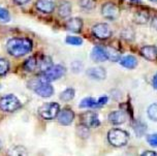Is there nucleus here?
I'll return each mask as SVG.
<instances>
[{
    "label": "nucleus",
    "mask_w": 157,
    "mask_h": 156,
    "mask_svg": "<svg viewBox=\"0 0 157 156\" xmlns=\"http://www.w3.org/2000/svg\"><path fill=\"white\" fill-rule=\"evenodd\" d=\"M32 41L29 38L24 37H15L10 38L6 44V50L13 57L25 56L32 50Z\"/></svg>",
    "instance_id": "1"
},
{
    "label": "nucleus",
    "mask_w": 157,
    "mask_h": 156,
    "mask_svg": "<svg viewBox=\"0 0 157 156\" xmlns=\"http://www.w3.org/2000/svg\"><path fill=\"white\" fill-rule=\"evenodd\" d=\"M30 88L33 89L35 91V93L37 95L41 97H50L54 94V88L51 84H49V82H47L46 80H44L41 77L34 79L33 81L29 83Z\"/></svg>",
    "instance_id": "2"
},
{
    "label": "nucleus",
    "mask_w": 157,
    "mask_h": 156,
    "mask_svg": "<svg viewBox=\"0 0 157 156\" xmlns=\"http://www.w3.org/2000/svg\"><path fill=\"white\" fill-rule=\"evenodd\" d=\"M108 140L112 146L123 147L128 143L129 135L125 130H122L120 128H113L108 133Z\"/></svg>",
    "instance_id": "3"
},
{
    "label": "nucleus",
    "mask_w": 157,
    "mask_h": 156,
    "mask_svg": "<svg viewBox=\"0 0 157 156\" xmlns=\"http://www.w3.org/2000/svg\"><path fill=\"white\" fill-rule=\"evenodd\" d=\"M60 112V105L57 102H47L38 108V114L46 120H53Z\"/></svg>",
    "instance_id": "4"
},
{
    "label": "nucleus",
    "mask_w": 157,
    "mask_h": 156,
    "mask_svg": "<svg viewBox=\"0 0 157 156\" xmlns=\"http://www.w3.org/2000/svg\"><path fill=\"white\" fill-rule=\"evenodd\" d=\"M21 108V101L13 94H8L0 99V108L3 112L12 113Z\"/></svg>",
    "instance_id": "5"
},
{
    "label": "nucleus",
    "mask_w": 157,
    "mask_h": 156,
    "mask_svg": "<svg viewBox=\"0 0 157 156\" xmlns=\"http://www.w3.org/2000/svg\"><path fill=\"white\" fill-rule=\"evenodd\" d=\"M66 72V68L64 67L61 64H58V65H53L51 67H49L46 69L44 71H43L41 74V78L44 80H46L47 82H52V81H56L60 78H62Z\"/></svg>",
    "instance_id": "6"
},
{
    "label": "nucleus",
    "mask_w": 157,
    "mask_h": 156,
    "mask_svg": "<svg viewBox=\"0 0 157 156\" xmlns=\"http://www.w3.org/2000/svg\"><path fill=\"white\" fill-rule=\"evenodd\" d=\"M101 15L109 21H115L120 17V8L112 2H106L101 7Z\"/></svg>",
    "instance_id": "7"
},
{
    "label": "nucleus",
    "mask_w": 157,
    "mask_h": 156,
    "mask_svg": "<svg viewBox=\"0 0 157 156\" xmlns=\"http://www.w3.org/2000/svg\"><path fill=\"white\" fill-rule=\"evenodd\" d=\"M112 28L106 23H97L92 27V34L98 40H108L112 36Z\"/></svg>",
    "instance_id": "8"
},
{
    "label": "nucleus",
    "mask_w": 157,
    "mask_h": 156,
    "mask_svg": "<svg viewBox=\"0 0 157 156\" xmlns=\"http://www.w3.org/2000/svg\"><path fill=\"white\" fill-rule=\"evenodd\" d=\"M81 121L83 125H85L88 128H96L100 125V120L98 119V116L94 112H85L81 116Z\"/></svg>",
    "instance_id": "9"
},
{
    "label": "nucleus",
    "mask_w": 157,
    "mask_h": 156,
    "mask_svg": "<svg viewBox=\"0 0 157 156\" xmlns=\"http://www.w3.org/2000/svg\"><path fill=\"white\" fill-rule=\"evenodd\" d=\"M86 74L92 80L101 81L105 79L106 71L102 66H95V67H91V68L87 69Z\"/></svg>",
    "instance_id": "10"
},
{
    "label": "nucleus",
    "mask_w": 157,
    "mask_h": 156,
    "mask_svg": "<svg viewBox=\"0 0 157 156\" xmlns=\"http://www.w3.org/2000/svg\"><path fill=\"white\" fill-rule=\"evenodd\" d=\"M58 122L62 125H69L75 119V112L71 108H63L58 114Z\"/></svg>",
    "instance_id": "11"
},
{
    "label": "nucleus",
    "mask_w": 157,
    "mask_h": 156,
    "mask_svg": "<svg viewBox=\"0 0 157 156\" xmlns=\"http://www.w3.org/2000/svg\"><path fill=\"white\" fill-rule=\"evenodd\" d=\"M90 57L94 62H97V63L105 62V61L108 60L105 49L103 48V47H100V46H95L94 48L92 49Z\"/></svg>",
    "instance_id": "12"
},
{
    "label": "nucleus",
    "mask_w": 157,
    "mask_h": 156,
    "mask_svg": "<svg viewBox=\"0 0 157 156\" xmlns=\"http://www.w3.org/2000/svg\"><path fill=\"white\" fill-rule=\"evenodd\" d=\"M109 120L114 125H121L127 121V114L124 111H114L109 115Z\"/></svg>",
    "instance_id": "13"
},
{
    "label": "nucleus",
    "mask_w": 157,
    "mask_h": 156,
    "mask_svg": "<svg viewBox=\"0 0 157 156\" xmlns=\"http://www.w3.org/2000/svg\"><path fill=\"white\" fill-rule=\"evenodd\" d=\"M56 6L55 0H37L36 8L44 13H51L54 12Z\"/></svg>",
    "instance_id": "14"
},
{
    "label": "nucleus",
    "mask_w": 157,
    "mask_h": 156,
    "mask_svg": "<svg viewBox=\"0 0 157 156\" xmlns=\"http://www.w3.org/2000/svg\"><path fill=\"white\" fill-rule=\"evenodd\" d=\"M142 57H144L148 61L157 60V47L155 46H144L140 51Z\"/></svg>",
    "instance_id": "15"
},
{
    "label": "nucleus",
    "mask_w": 157,
    "mask_h": 156,
    "mask_svg": "<svg viewBox=\"0 0 157 156\" xmlns=\"http://www.w3.org/2000/svg\"><path fill=\"white\" fill-rule=\"evenodd\" d=\"M83 26H84L83 20L80 18L69 19V20L66 22V25H65L67 30H69V31H71V32H75V33L81 32V30L83 29Z\"/></svg>",
    "instance_id": "16"
},
{
    "label": "nucleus",
    "mask_w": 157,
    "mask_h": 156,
    "mask_svg": "<svg viewBox=\"0 0 157 156\" xmlns=\"http://www.w3.org/2000/svg\"><path fill=\"white\" fill-rule=\"evenodd\" d=\"M120 64L123 67L127 68V69H133L136 68L139 64V61H137L136 56H132V55H126L124 57H121L120 59Z\"/></svg>",
    "instance_id": "17"
},
{
    "label": "nucleus",
    "mask_w": 157,
    "mask_h": 156,
    "mask_svg": "<svg viewBox=\"0 0 157 156\" xmlns=\"http://www.w3.org/2000/svg\"><path fill=\"white\" fill-rule=\"evenodd\" d=\"M71 13V4L68 1H62L58 6V15L61 18H68Z\"/></svg>",
    "instance_id": "18"
},
{
    "label": "nucleus",
    "mask_w": 157,
    "mask_h": 156,
    "mask_svg": "<svg viewBox=\"0 0 157 156\" xmlns=\"http://www.w3.org/2000/svg\"><path fill=\"white\" fill-rule=\"evenodd\" d=\"M149 19H150V15H149V13L146 12V10L136 12L133 16V21L139 25L147 24L148 22H149Z\"/></svg>",
    "instance_id": "19"
},
{
    "label": "nucleus",
    "mask_w": 157,
    "mask_h": 156,
    "mask_svg": "<svg viewBox=\"0 0 157 156\" xmlns=\"http://www.w3.org/2000/svg\"><path fill=\"white\" fill-rule=\"evenodd\" d=\"M105 49L106 56H108V60L113 61V62L120 61V59H121V54H120L116 49L112 48V47H106Z\"/></svg>",
    "instance_id": "20"
},
{
    "label": "nucleus",
    "mask_w": 157,
    "mask_h": 156,
    "mask_svg": "<svg viewBox=\"0 0 157 156\" xmlns=\"http://www.w3.org/2000/svg\"><path fill=\"white\" fill-rule=\"evenodd\" d=\"M80 108H99L98 105V102H97V99L93 98V97H86L81 100L80 102Z\"/></svg>",
    "instance_id": "21"
},
{
    "label": "nucleus",
    "mask_w": 157,
    "mask_h": 156,
    "mask_svg": "<svg viewBox=\"0 0 157 156\" xmlns=\"http://www.w3.org/2000/svg\"><path fill=\"white\" fill-rule=\"evenodd\" d=\"M8 156H28V153L25 147L15 146L8 151Z\"/></svg>",
    "instance_id": "22"
},
{
    "label": "nucleus",
    "mask_w": 157,
    "mask_h": 156,
    "mask_svg": "<svg viewBox=\"0 0 157 156\" xmlns=\"http://www.w3.org/2000/svg\"><path fill=\"white\" fill-rule=\"evenodd\" d=\"M75 95V91L72 88H67L60 94V99L62 101H71L74 99V97Z\"/></svg>",
    "instance_id": "23"
},
{
    "label": "nucleus",
    "mask_w": 157,
    "mask_h": 156,
    "mask_svg": "<svg viewBox=\"0 0 157 156\" xmlns=\"http://www.w3.org/2000/svg\"><path fill=\"white\" fill-rule=\"evenodd\" d=\"M37 60H36L35 57H30L24 62V68L27 71H33L37 67Z\"/></svg>",
    "instance_id": "24"
},
{
    "label": "nucleus",
    "mask_w": 157,
    "mask_h": 156,
    "mask_svg": "<svg viewBox=\"0 0 157 156\" xmlns=\"http://www.w3.org/2000/svg\"><path fill=\"white\" fill-rule=\"evenodd\" d=\"M78 4L85 10H92L96 7V1L95 0H80Z\"/></svg>",
    "instance_id": "25"
},
{
    "label": "nucleus",
    "mask_w": 157,
    "mask_h": 156,
    "mask_svg": "<svg viewBox=\"0 0 157 156\" xmlns=\"http://www.w3.org/2000/svg\"><path fill=\"white\" fill-rule=\"evenodd\" d=\"M147 115L150 120L157 122V102L149 105V108L147 110Z\"/></svg>",
    "instance_id": "26"
},
{
    "label": "nucleus",
    "mask_w": 157,
    "mask_h": 156,
    "mask_svg": "<svg viewBox=\"0 0 157 156\" xmlns=\"http://www.w3.org/2000/svg\"><path fill=\"white\" fill-rule=\"evenodd\" d=\"M65 43L68 44H71V46H81V44H83L84 40L82 37H80V36L69 35L65 38Z\"/></svg>",
    "instance_id": "27"
},
{
    "label": "nucleus",
    "mask_w": 157,
    "mask_h": 156,
    "mask_svg": "<svg viewBox=\"0 0 157 156\" xmlns=\"http://www.w3.org/2000/svg\"><path fill=\"white\" fill-rule=\"evenodd\" d=\"M37 63H38L37 66H39V68L41 69V71H44L46 69L51 67V66L53 65L51 58H49V57H43V59L39 61V62L37 61Z\"/></svg>",
    "instance_id": "28"
},
{
    "label": "nucleus",
    "mask_w": 157,
    "mask_h": 156,
    "mask_svg": "<svg viewBox=\"0 0 157 156\" xmlns=\"http://www.w3.org/2000/svg\"><path fill=\"white\" fill-rule=\"evenodd\" d=\"M132 127H133V130H134V132L136 133V135H143L145 133L146 131V126H145V124L144 123H141V122H139V121H136L133 123L132 125Z\"/></svg>",
    "instance_id": "29"
},
{
    "label": "nucleus",
    "mask_w": 157,
    "mask_h": 156,
    "mask_svg": "<svg viewBox=\"0 0 157 156\" xmlns=\"http://www.w3.org/2000/svg\"><path fill=\"white\" fill-rule=\"evenodd\" d=\"M10 69V63L7 60L0 58V76H4Z\"/></svg>",
    "instance_id": "30"
},
{
    "label": "nucleus",
    "mask_w": 157,
    "mask_h": 156,
    "mask_svg": "<svg viewBox=\"0 0 157 156\" xmlns=\"http://www.w3.org/2000/svg\"><path fill=\"white\" fill-rule=\"evenodd\" d=\"M10 20V15L5 8L0 7V21L2 22H8Z\"/></svg>",
    "instance_id": "31"
},
{
    "label": "nucleus",
    "mask_w": 157,
    "mask_h": 156,
    "mask_svg": "<svg viewBox=\"0 0 157 156\" xmlns=\"http://www.w3.org/2000/svg\"><path fill=\"white\" fill-rule=\"evenodd\" d=\"M78 135L81 136V138H87L89 135V130L88 127L85 126V125H82L78 128Z\"/></svg>",
    "instance_id": "32"
},
{
    "label": "nucleus",
    "mask_w": 157,
    "mask_h": 156,
    "mask_svg": "<svg viewBox=\"0 0 157 156\" xmlns=\"http://www.w3.org/2000/svg\"><path fill=\"white\" fill-rule=\"evenodd\" d=\"M147 142L152 147H157V133H152L147 136Z\"/></svg>",
    "instance_id": "33"
},
{
    "label": "nucleus",
    "mask_w": 157,
    "mask_h": 156,
    "mask_svg": "<svg viewBox=\"0 0 157 156\" xmlns=\"http://www.w3.org/2000/svg\"><path fill=\"white\" fill-rule=\"evenodd\" d=\"M78 61H75V62H74L71 64V66H72V70H74L75 72H78V71H81V69H82L83 67V64L81 63L80 65L78 66Z\"/></svg>",
    "instance_id": "34"
},
{
    "label": "nucleus",
    "mask_w": 157,
    "mask_h": 156,
    "mask_svg": "<svg viewBox=\"0 0 157 156\" xmlns=\"http://www.w3.org/2000/svg\"><path fill=\"white\" fill-rule=\"evenodd\" d=\"M142 156H157V152H154V151H145L142 154Z\"/></svg>",
    "instance_id": "35"
},
{
    "label": "nucleus",
    "mask_w": 157,
    "mask_h": 156,
    "mask_svg": "<svg viewBox=\"0 0 157 156\" xmlns=\"http://www.w3.org/2000/svg\"><path fill=\"white\" fill-rule=\"evenodd\" d=\"M152 85H153V88L157 90V72H156L155 76H154L153 79H152Z\"/></svg>",
    "instance_id": "36"
},
{
    "label": "nucleus",
    "mask_w": 157,
    "mask_h": 156,
    "mask_svg": "<svg viewBox=\"0 0 157 156\" xmlns=\"http://www.w3.org/2000/svg\"><path fill=\"white\" fill-rule=\"evenodd\" d=\"M13 1L16 2L17 4H20V5H22V4H25V3H27L29 0H13Z\"/></svg>",
    "instance_id": "37"
},
{
    "label": "nucleus",
    "mask_w": 157,
    "mask_h": 156,
    "mask_svg": "<svg viewBox=\"0 0 157 156\" xmlns=\"http://www.w3.org/2000/svg\"><path fill=\"white\" fill-rule=\"evenodd\" d=\"M152 27L155 30H157V17H155L152 20Z\"/></svg>",
    "instance_id": "38"
},
{
    "label": "nucleus",
    "mask_w": 157,
    "mask_h": 156,
    "mask_svg": "<svg viewBox=\"0 0 157 156\" xmlns=\"http://www.w3.org/2000/svg\"><path fill=\"white\" fill-rule=\"evenodd\" d=\"M149 1L153 2V3H157V0H149Z\"/></svg>",
    "instance_id": "39"
},
{
    "label": "nucleus",
    "mask_w": 157,
    "mask_h": 156,
    "mask_svg": "<svg viewBox=\"0 0 157 156\" xmlns=\"http://www.w3.org/2000/svg\"><path fill=\"white\" fill-rule=\"evenodd\" d=\"M131 1H132V2H140L141 0H131Z\"/></svg>",
    "instance_id": "40"
},
{
    "label": "nucleus",
    "mask_w": 157,
    "mask_h": 156,
    "mask_svg": "<svg viewBox=\"0 0 157 156\" xmlns=\"http://www.w3.org/2000/svg\"><path fill=\"white\" fill-rule=\"evenodd\" d=\"M1 148H2V144H1V142H0V150H1Z\"/></svg>",
    "instance_id": "41"
},
{
    "label": "nucleus",
    "mask_w": 157,
    "mask_h": 156,
    "mask_svg": "<svg viewBox=\"0 0 157 156\" xmlns=\"http://www.w3.org/2000/svg\"><path fill=\"white\" fill-rule=\"evenodd\" d=\"M0 87H1V86H0Z\"/></svg>",
    "instance_id": "42"
}]
</instances>
